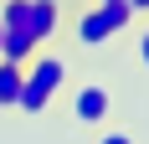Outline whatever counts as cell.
<instances>
[{"label": "cell", "instance_id": "1", "mask_svg": "<svg viewBox=\"0 0 149 144\" xmlns=\"http://www.w3.org/2000/svg\"><path fill=\"white\" fill-rule=\"evenodd\" d=\"M67 57H62V52H52V46H41V52H36V57L26 62V77H21V98H15V108H21V113H46V108H52V98H57L62 93V82H67Z\"/></svg>", "mask_w": 149, "mask_h": 144}, {"label": "cell", "instance_id": "2", "mask_svg": "<svg viewBox=\"0 0 149 144\" xmlns=\"http://www.w3.org/2000/svg\"><path fill=\"white\" fill-rule=\"evenodd\" d=\"M67 113H72L77 129H103V124H113V87H108L103 77H82V82H72Z\"/></svg>", "mask_w": 149, "mask_h": 144}, {"label": "cell", "instance_id": "3", "mask_svg": "<svg viewBox=\"0 0 149 144\" xmlns=\"http://www.w3.org/2000/svg\"><path fill=\"white\" fill-rule=\"evenodd\" d=\"M67 36H72L77 52H103L113 41V26H108V15L98 0H82L77 10H67Z\"/></svg>", "mask_w": 149, "mask_h": 144}, {"label": "cell", "instance_id": "4", "mask_svg": "<svg viewBox=\"0 0 149 144\" xmlns=\"http://www.w3.org/2000/svg\"><path fill=\"white\" fill-rule=\"evenodd\" d=\"M67 26V0H26V31L36 41H57V31Z\"/></svg>", "mask_w": 149, "mask_h": 144}, {"label": "cell", "instance_id": "5", "mask_svg": "<svg viewBox=\"0 0 149 144\" xmlns=\"http://www.w3.org/2000/svg\"><path fill=\"white\" fill-rule=\"evenodd\" d=\"M36 52H41V41H36L31 31H21V26H5V36H0V57H5V62H21V67H26Z\"/></svg>", "mask_w": 149, "mask_h": 144}, {"label": "cell", "instance_id": "6", "mask_svg": "<svg viewBox=\"0 0 149 144\" xmlns=\"http://www.w3.org/2000/svg\"><path fill=\"white\" fill-rule=\"evenodd\" d=\"M21 77H26L21 62H5V57H0V108H15V98H21Z\"/></svg>", "mask_w": 149, "mask_h": 144}, {"label": "cell", "instance_id": "7", "mask_svg": "<svg viewBox=\"0 0 149 144\" xmlns=\"http://www.w3.org/2000/svg\"><path fill=\"white\" fill-rule=\"evenodd\" d=\"M134 62H139V67L149 72V15H144V26L134 31Z\"/></svg>", "mask_w": 149, "mask_h": 144}, {"label": "cell", "instance_id": "8", "mask_svg": "<svg viewBox=\"0 0 149 144\" xmlns=\"http://www.w3.org/2000/svg\"><path fill=\"white\" fill-rule=\"evenodd\" d=\"M93 144H139V139H134V134H129V129H108V124H103V129H98V139H93Z\"/></svg>", "mask_w": 149, "mask_h": 144}, {"label": "cell", "instance_id": "9", "mask_svg": "<svg viewBox=\"0 0 149 144\" xmlns=\"http://www.w3.org/2000/svg\"><path fill=\"white\" fill-rule=\"evenodd\" d=\"M129 5H134V15H139V21L149 15V0H129Z\"/></svg>", "mask_w": 149, "mask_h": 144}, {"label": "cell", "instance_id": "10", "mask_svg": "<svg viewBox=\"0 0 149 144\" xmlns=\"http://www.w3.org/2000/svg\"><path fill=\"white\" fill-rule=\"evenodd\" d=\"M0 36H5V26H0Z\"/></svg>", "mask_w": 149, "mask_h": 144}]
</instances>
